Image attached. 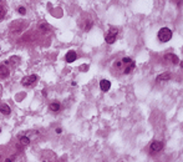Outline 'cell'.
Returning a JSON list of instances; mask_svg holds the SVG:
<instances>
[{
	"label": "cell",
	"instance_id": "6da1fadb",
	"mask_svg": "<svg viewBox=\"0 0 183 162\" xmlns=\"http://www.w3.org/2000/svg\"><path fill=\"white\" fill-rule=\"evenodd\" d=\"M158 39L161 43H167L172 39V30L168 28H162L158 31Z\"/></svg>",
	"mask_w": 183,
	"mask_h": 162
},
{
	"label": "cell",
	"instance_id": "7a4b0ae2",
	"mask_svg": "<svg viewBox=\"0 0 183 162\" xmlns=\"http://www.w3.org/2000/svg\"><path fill=\"white\" fill-rule=\"evenodd\" d=\"M39 80V77L36 75H29V76H25L24 79L21 80V85L24 87H31V86H34L36 81Z\"/></svg>",
	"mask_w": 183,
	"mask_h": 162
},
{
	"label": "cell",
	"instance_id": "3957f363",
	"mask_svg": "<svg viewBox=\"0 0 183 162\" xmlns=\"http://www.w3.org/2000/svg\"><path fill=\"white\" fill-rule=\"evenodd\" d=\"M162 148H163V142H161V141H153L151 144V146H149V152H151L152 155H154L157 152H160Z\"/></svg>",
	"mask_w": 183,
	"mask_h": 162
},
{
	"label": "cell",
	"instance_id": "277c9868",
	"mask_svg": "<svg viewBox=\"0 0 183 162\" xmlns=\"http://www.w3.org/2000/svg\"><path fill=\"white\" fill-rule=\"evenodd\" d=\"M10 71L5 64H0V79H8Z\"/></svg>",
	"mask_w": 183,
	"mask_h": 162
},
{
	"label": "cell",
	"instance_id": "5b68a950",
	"mask_svg": "<svg viewBox=\"0 0 183 162\" xmlns=\"http://www.w3.org/2000/svg\"><path fill=\"white\" fill-rule=\"evenodd\" d=\"M116 39H117V31L112 30V31H110L108 34L106 35V37H105V41H106L107 44H113L116 41Z\"/></svg>",
	"mask_w": 183,
	"mask_h": 162
},
{
	"label": "cell",
	"instance_id": "8992f818",
	"mask_svg": "<svg viewBox=\"0 0 183 162\" xmlns=\"http://www.w3.org/2000/svg\"><path fill=\"white\" fill-rule=\"evenodd\" d=\"M165 60H169L173 65L179 64L178 56H177V55H174V54H166V55H165Z\"/></svg>",
	"mask_w": 183,
	"mask_h": 162
},
{
	"label": "cell",
	"instance_id": "52a82bcc",
	"mask_svg": "<svg viewBox=\"0 0 183 162\" xmlns=\"http://www.w3.org/2000/svg\"><path fill=\"white\" fill-rule=\"evenodd\" d=\"M76 59H77V55H76V53L74 50L69 51V53L66 54V56H65V60H66L67 62H74Z\"/></svg>",
	"mask_w": 183,
	"mask_h": 162
},
{
	"label": "cell",
	"instance_id": "ba28073f",
	"mask_svg": "<svg viewBox=\"0 0 183 162\" xmlns=\"http://www.w3.org/2000/svg\"><path fill=\"white\" fill-rule=\"evenodd\" d=\"M111 87V82L108 80H101L100 81V89L102 90L103 92H107Z\"/></svg>",
	"mask_w": 183,
	"mask_h": 162
},
{
	"label": "cell",
	"instance_id": "9c48e42d",
	"mask_svg": "<svg viewBox=\"0 0 183 162\" xmlns=\"http://www.w3.org/2000/svg\"><path fill=\"white\" fill-rule=\"evenodd\" d=\"M157 82H162V81H168V80H171V74L169 73H163L161 75L157 76Z\"/></svg>",
	"mask_w": 183,
	"mask_h": 162
},
{
	"label": "cell",
	"instance_id": "30bf717a",
	"mask_svg": "<svg viewBox=\"0 0 183 162\" xmlns=\"http://www.w3.org/2000/svg\"><path fill=\"white\" fill-rule=\"evenodd\" d=\"M0 112L5 116H8L11 112V108H10L9 105H6V103H1V105H0Z\"/></svg>",
	"mask_w": 183,
	"mask_h": 162
},
{
	"label": "cell",
	"instance_id": "8fae6325",
	"mask_svg": "<svg viewBox=\"0 0 183 162\" xmlns=\"http://www.w3.org/2000/svg\"><path fill=\"white\" fill-rule=\"evenodd\" d=\"M49 108L51 110L52 112H57L59 110H60V103L59 102H51L49 105Z\"/></svg>",
	"mask_w": 183,
	"mask_h": 162
},
{
	"label": "cell",
	"instance_id": "7c38bea8",
	"mask_svg": "<svg viewBox=\"0 0 183 162\" xmlns=\"http://www.w3.org/2000/svg\"><path fill=\"white\" fill-rule=\"evenodd\" d=\"M135 67H136V64L132 61V62L130 64V66H126V67H125V70H123V74H125V75L131 74V73H132V70H133Z\"/></svg>",
	"mask_w": 183,
	"mask_h": 162
},
{
	"label": "cell",
	"instance_id": "4fadbf2b",
	"mask_svg": "<svg viewBox=\"0 0 183 162\" xmlns=\"http://www.w3.org/2000/svg\"><path fill=\"white\" fill-rule=\"evenodd\" d=\"M20 144L23 146H28L30 144V139L28 137V136H21V137H20Z\"/></svg>",
	"mask_w": 183,
	"mask_h": 162
},
{
	"label": "cell",
	"instance_id": "5bb4252c",
	"mask_svg": "<svg viewBox=\"0 0 183 162\" xmlns=\"http://www.w3.org/2000/svg\"><path fill=\"white\" fill-rule=\"evenodd\" d=\"M16 62H19V57H16V56H12V57H10V60L6 61V64H14V65Z\"/></svg>",
	"mask_w": 183,
	"mask_h": 162
},
{
	"label": "cell",
	"instance_id": "9a60e30c",
	"mask_svg": "<svg viewBox=\"0 0 183 162\" xmlns=\"http://www.w3.org/2000/svg\"><path fill=\"white\" fill-rule=\"evenodd\" d=\"M40 29H41V30H42L44 32H46V31H49L50 26H49L48 24H41V25H40Z\"/></svg>",
	"mask_w": 183,
	"mask_h": 162
},
{
	"label": "cell",
	"instance_id": "2e32d148",
	"mask_svg": "<svg viewBox=\"0 0 183 162\" xmlns=\"http://www.w3.org/2000/svg\"><path fill=\"white\" fill-rule=\"evenodd\" d=\"M4 18H5V9L0 5V20H3Z\"/></svg>",
	"mask_w": 183,
	"mask_h": 162
},
{
	"label": "cell",
	"instance_id": "e0dca14e",
	"mask_svg": "<svg viewBox=\"0 0 183 162\" xmlns=\"http://www.w3.org/2000/svg\"><path fill=\"white\" fill-rule=\"evenodd\" d=\"M121 61H122V64H130V62H132L133 60L131 59V57H123Z\"/></svg>",
	"mask_w": 183,
	"mask_h": 162
},
{
	"label": "cell",
	"instance_id": "ac0fdd59",
	"mask_svg": "<svg viewBox=\"0 0 183 162\" xmlns=\"http://www.w3.org/2000/svg\"><path fill=\"white\" fill-rule=\"evenodd\" d=\"M18 11H19V14H21V15H25L26 14V9L24 8V6H20V8L18 9Z\"/></svg>",
	"mask_w": 183,
	"mask_h": 162
},
{
	"label": "cell",
	"instance_id": "d6986e66",
	"mask_svg": "<svg viewBox=\"0 0 183 162\" xmlns=\"http://www.w3.org/2000/svg\"><path fill=\"white\" fill-rule=\"evenodd\" d=\"M55 131H56V133H61V132H62V130H61V128H56Z\"/></svg>",
	"mask_w": 183,
	"mask_h": 162
},
{
	"label": "cell",
	"instance_id": "ffe728a7",
	"mask_svg": "<svg viewBox=\"0 0 183 162\" xmlns=\"http://www.w3.org/2000/svg\"><path fill=\"white\" fill-rule=\"evenodd\" d=\"M0 132H1V127H0Z\"/></svg>",
	"mask_w": 183,
	"mask_h": 162
},
{
	"label": "cell",
	"instance_id": "44dd1931",
	"mask_svg": "<svg viewBox=\"0 0 183 162\" xmlns=\"http://www.w3.org/2000/svg\"><path fill=\"white\" fill-rule=\"evenodd\" d=\"M0 1H1V0H0Z\"/></svg>",
	"mask_w": 183,
	"mask_h": 162
}]
</instances>
